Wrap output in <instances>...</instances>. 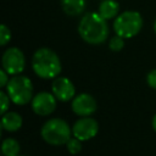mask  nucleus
Returning a JSON list of instances; mask_svg holds the SVG:
<instances>
[{
  "instance_id": "1",
  "label": "nucleus",
  "mask_w": 156,
  "mask_h": 156,
  "mask_svg": "<svg viewBox=\"0 0 156 156\" xmlns=\"http://www.w3.org/2000/svg\"><path fill=\"white\" fill-rule=\"evenodd\" d=\"M78 33L85 43L100 45L106 41L110 33L107 20H105L99 12H87L79 21Z\"/></svg>"
},
{
  "instance_id": "2",
  "label": "nucleus",
  "mask_w": 156,
  "mask_h": 156,
  "mask_svg": "<svg viewBox=\"0 0 156 156\" xmlns=\"http://www.w3.org/2000/svg\"><path fill=\"white\" fill-rule=\"evenodd\" d=\"M32 68L39 78L54 79L58 77L62 66L58 55L54 50L49 48H40L33 54Z\"/></svg>"
},
{
  "instance_id": "3",
  "label": "nucleus",
  "mask_w": 156,
  "mask_h": 156,
  "mask_svg": "<svg viewBox=\"0 0 156 156\" xmlns=\"http://www.w3.org/2000/svg\"><path fill=\"white\" fill-rule=\"evenodd\" d=\"M71 133L72 129L62 118H50L43 124L40 129L43 140L54 146L66 145V143L71 138Z\"/></svg>"
},
{
  "instance_id": "4",
  "label": "nucleus",
  "mask_w": 156,
  "mask_h": 156,
  "mask_svg": "<svg viewBox=\"0 0 156 156\" xmlns=\"http://www.w3.org/2000/svg\"><path fill=\"white\" fill-rule=\"evenodd\" d=\"M143 17L138 11L128 10L119 13L113 21V30L116 34L129 39L139 34L143 28Z\"/></svg>"
},
{
  "instance_id": "5",
  "label": "nucleus",
  "mask_w": 156,
  "mask_h": 156,
  "mask_svg": "<svg viewBox=\"0 0 156 156\" xmlns=\"http://www.w3.org/2000/svg\"><path fill=\"white\" fill-rule=\"evenodd\" d=\"M6 93L13 104L20 106L27 105L33 99V83L28 77L16 74L10 78L6 85Z\"/></svg>"
},
{
  "instance_id": "6",
  "label": "nucleus",
  "mask_w": 156,
  "mask_h": 156,
  "mask_svg": "<svg viewBox=\"0 0 156 156\" xmlns=\"http://www.w3.org/2000/svg\"><path fill=\"white\" fill-rule=\"evenodd\" d=\"M1 66L10 76L20 74L26 67V57L23 51L16 46L6 49L1 57Z\"/></svg>"
},
{
  "instance_id": "7",
  "label": "nucleus",
  "mask_w": 156,
  "mask_h": 156,
  "mask_svg": "<svg viewBox=\"0 0 156 156\" xmlns=\"http://www.w3.org/2000/svg\"><path fill=\"white\" fill-rule=\"evenodd\" d=\"M98 132H99V123L95 118H93L90 116L80 117L72 126L73 136L78 138L82 141L93 139L98 134Z\"/></svg>"
},
{
  "instance_id": "8",
  "label": "nucleus",
  "mask_w": 156,
  "mask_h": 156,
  "mask_svg": "<svg viewBox=\"0 0 156 156\" xmlns=\"http://www.w3.org/2000/svg\"><path fill=\"white\" fill-rule=\"evenodd\" d=\"M57 99L52 93L49 91H40L33 96L30 101L32 110L38 116H49L56 108Z\"/></svg>"
},
{
  "instance_id": "9",
  "label": "nucleus",
  "mask_w": 156,
  "mask_h": 156,
  "mask_svg": "<svg viewBox=\"0 0 156 156\" xmlns=\"http://www.w3.org/2000/svg\"><path fill=\"white\" fill-rule=\"evenodd\" d=\"M71 107L77 116L85 117V116H91L96 111L98 104L93 95L88 93H80L72 99Z\"/></svg>"
},
{
  "instance_id": "10",
  "label": "nucleus",
  "mask_w": 156,
  "mask_h": 156,
  "mask_svg": "<svg viewBox=\"0 0 156 156\" xmlns=\"http://www.w3.org/2000/svg\"><path fill=\"white\" fill-rule=\"evenodd\" d=\"M51 91L58 101L66 102L76 96L74 84L67 77H56L51 84Z\"/></svg>"
},
{
  "instance_id": "11",
  "label": "nucleus",
  "mask_w": 156,
  "mask_h": 156,
  "mask_svg": "<svg viewBox=\"0 0 156 156\" xmlns=\"http://www.w3.org/2000/svg\"><path fill=\"white\" fill-rule=\"evenodd\" d=\"M23 119L22 116L17 112L9 111L2 115L1 117V128L6 132H16L22 127Z\"/></svg>"
},
{
  "instance_id": "12",
  "label": "nucleus",
  "mask_w": 156,
  "mask_h": 156,
  "mask_svg": "<svg viewBox=\"0 0 156 156\" xmlns=\"http://www.w3.org/2000/svg\"><path fill=\"white\" fill-rule=\"evenodd\" d=\"M87 6L85 0H61V7L67 16L77 17L80 16Z\"/></svg>"
},
{
  "instance_id": "13",
  "label": "nucleus",
  "mask_w": 156,
  "mask_h": 156,
  "mask_svg": "<svg viewBox=\"0 0 156 156\" xmlns=\"http://www.w3.org/2000/svg\"><path fill=\"white\" fill-rule=\"evenodd\" d=\"M98 12L105 20L116 18L119 15V4L116 0H102L99 5Z\"/></svg>"
},
{
  "instance_id": "14",
  "label": "nucleus",
  "mask_w": 156,
  "mask_h": 156,
  "mask_svg": "<svg viewBox=\"0 0 156 156\" xmlns=\"http://www.w3.org/2000/svg\"><path fill=\"white\" fill-rule=\"evenodd\" d=\"M20 150V143L15 138H6L1 143V151L4 156H18Z\"/></svg>"
},
{
  "instance_id": "15",
  "label": "nucleus",
  "mask_w": 156,
  "mask_h": 156,
  "mask_svg": "<svg viewBox=\"0 0 156 156\" xmlns=\"http://www.w3.org/2000/svg\"><path fill=\"white\" fill-rule=\"evenodd\" d=\"M108 48H110V50H112L115 52L121 51L124 48V38L121 37V35H118V34L113 35L110 39V41H108Z\"/></svg>"
},
{
  "instance_id": "16",
  "label": "nucleus",
  "mask_w": 156,
  "mask_h": 156,
  "mask_svg": "<svg viewBox=\"0 0 156 156\" xmlns=\"http://www.w3.org/2000/svg\"><path fill=\"white\" fill-rule=\"evenodd\" d=\"M66 147L68 150L69 154L76 155L82 150V140H79L78 138H69L68 141L66 143Z\"/></svg>"
},
{
  "instance_id": "17",
  "label": "nucleus",
  "mask_w": 156,
  "mask_h": 156,
  "mask_svg": "<svg viewBox=\"0 0 156 156\" xmlns=\"http://www.w3.org/2000/svg\"><path fill=\"white\" fill-rule=\"evenodd\" d=\"M11 40V30L6 24L0 26V45L5 46Z\"/></svg>"
},
{
  "instance_id": "18",
  "label": "nucleus",
  "mask_w": 156,
  "mask_h": 156,
  "mask_svg": "<svg viewBox=\"0 0 156 156\" xmlns=\"http://www.w3.org/2000/svg\"><path fill=\"white\" fill-rule=\"evenodd\" d=\"M10 96H9V94L6 93V91H4V90H1L0 91V101H1V115H4V113H6L7 112V110H9V107H10Z\"/></svg>"
},
{
  "instance_id": "19",
  "label": "nucleus",
  "mask_w": 156,
  "mask_h": 156,
  "mask_svg": "<svg viewBox=\"0 0 156 156\" xmlns=\"http://www.w3.org/2000/svg\"><path fill=\"white\" fill-rule=\"evenodd\" d=\"M146 83L149 84L150 88L156 89V68L155 69H151L147 73V76H146Z\"/></svg>"
},
{
  "instance_id": "20",
  "label": "nucleus",
  "mask_w": 156,
  "mask_h": 156,
  "mask_svg": "<svg viewBox=\"0 0 156 156\" xmlns=\"http://www.w3.org/2000/svg\"><path fill=\"white\" fill-rule=\"evenodd\" d=\"M9 76H10V74H9L4 68L0 69V87H1V88H6V85H7L9 80H10Z\"/></svg>"
},
{
  "instance_id": "21",
  "label": "nucleus",
  "mask_w": 156,
  "mask_h": 156,
  "mask_svg": "<svg viewBox=\"0 0 156 156\" xmlns=\"http://www.w3.org/2000/svg\"><path fill=\"white\" fill-rule=\"evenodd\" d=\"M151 124H152V129L156 132V113H155V116L152 117V122H151Z\"/></svg>"
},
{
  "instance_id": "22",
  "label": "nucleus",
  "mask_w": 156,
  "mask_h": 156,
  "mask_svg": "<svg viewBox=\"0 0 156 156\" xmlns=\"http://www.w3.org/2000/svg\"><path fill=\"white\" fill-rule=\"evenodd\" d=\"M154 32H155V34H156V20H155V22H154Z\"/></svg>"
},
{
  "instance_id": "23",
  "label": "nucleus",
  "mask_w": 156,
  "mask_h": 156,
  "mask_svg": "<svg viewBox=\"0 0 156 156\" xmlns=\"http://www.w3.org/2000/svg\"><path fill=\"white\" fill-rule=\"evenodd\" d=\"M18 156H21V155H18Z\"/></svg>"
}]
</instances>
